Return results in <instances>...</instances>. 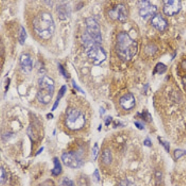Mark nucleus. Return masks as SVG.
Listing matches in <instances>:
<instances>
[{
  "instance_id": "f257e3e1",
  "label": "nucleus",
  "mask_w": 186,
  "mask_h": 186,
  "mask_svg": "<svg viewBox=\"0 0 186 186\" xmlns=\"http://www.w3.org/2000/svg\"><path fill=\"white\" fill-rule=\"evenodd\" d=\"M32 26L36 35L44 40L50 38L55 29L52 15L46 11H40L34 17Z\"/></svg>"
},
{
  "instance_id": "f03ea898",
  "label": "nucleus",
  "mask_w": 186,
  "mask_h": 186,
  "mask_svg": "<svg viewBox=\"0 0 186 186\" xmlns=\"http://www.w3.org/2000/svg\"><path fill=\"white\" fill-rule=\"evenodd\" d=\"M137 43L126 32H120L117 37L116 52L118 57L124 61L131 60L138 50Z\"/></svg>"
},
{
  "instance_id": "7ed1b4c3",
  "label": "nucleus",
  "mask_w": 186,
  "mask_h": 186,
  "mask_svg": "<svg viewBox=\"0 0 186 186\" xmlns=\"http://www.w3.org/2000/svg\"><path fill=\"white\" fill-rule=\"evenodd\" d=\"M86 122V117L83 112L80 109L70 107L67 109L65 117V126L71 131L81 130Z\"/></svg>"
},
{
  "instance_id": "20e7f679",
  "label": "nucleus",
  "mask_w": 186,
  "mask_h": 186,
  "mask_svg": "<svg viewBox=\"0 0 186 186\" xmlns=\"http://www.w3.org/2000/svg\"><path fill=\"white\" fill-rule=\"evenodd\" d=\"M82 40L87 54L93 60V64L95 65H100L106 60L107 55L104 49L100 45L96 44L88 34L82 36Z\"/></svg>"
},
{
  "instance_id": "39448f33",
  "label": "nucleus",
  "mask_w": 186,
  "mask_h": 186,
  "mask_svg": "<svg viewBox=\"0 0 186 186\" xmlns=\"http://www.w3.org/2000/svg\"><path fill=\"white\" fill-rule=\"evenodd\" d=\"M39 90L37 96L38 101L47 104L51 101L55 89L54 81L47 76H44L38 79Z\"/></svg>"
},
{
  "instance_id": "423d86ee",
  "label": "nucleus",
  "mask_w": 186,
  "mask_h": 186,
  "mask_svg": "<svg viewBox=\"0 0 186 186\" xmlns=\"http://www.w3.org/2000/svg\"><path fill=\"white\" fill-rule=\"evenodd\" d=\"M87 34L93 39L94 42L100 45L102 42V36L99 24L93 17L86 19Z\"/></svg>"
},
{
  "instance_id": "0eeeda50",
  "label": "nucleus",
  "mask_w": 186,
  "mask_h": 186,
  "mask_svg": "<svg viewBox=\"0 0 186 186\" xmlns=\"http://www.w3.org/2000/svg\"><path fill=\"white\" fill-rule=\"evenodd\" d=\"M61 159L65 166L71 168H78L82 165V156L78 152H65L61 156Z\"/></svg>"
},
{
  "instance_id": "6e6552de",
  "label": "nucleus",
  "mask_w": 186,
  "mask_h": 186,
  "mask_svg": "<svg viewBox=\"0 0 186 186\" xmlns=\"http://www.w3.org/2000/svg\"><path fill=\"white\" fill-rule=\"evenodd\" d=\"M139 8V14L143 18H147L155 14L157 7L149 1H139L138 3Z\"/></svg>"
},
{
  "instance_id": "1a4fd4ad",
  "label": "nucleus",
  "mask_w": 186,
  "mask_h": 186,
  "mask_svg": "<svg viewBox=\"0 0 186 186\" xmlns=\"http://www.w3.org/2000/svg\"><path fill=\"white\" fill-rule=\"evenodd\" d=\"M164 2L163 11L167 16H174L177 14L182 9V3L179 0H170Z\"/></svg>"
},
{
  "instance_id": "9d476101",
  "label": "nucleus",
  "mask_w": 186,
  "mask_h": 186,
  "mask_svg": "<svg viewBox=\"0 0 186 186\" xmlns=\"http://www.w3.org/2000/svg\"><path fill=\"white\" fill-rule=\"evenodd\" d=\"M109 15L112 19H118L120 22L126 21L127 19V11L126 6L120 4L109 12Z\"/></svg>"
},
{
  "instance_id": "9b49d317",
  "label": "nucleus",
  "mask_w": 186,
  "mask_h": 186,
  "mask_svg": "<svg viewBox=\"0 0 186 186\" xmlns=\"http://www.w3.org/2000/svg\"><path fill=\"white\" fill-rule=\"evenodd\" d=\"M119 104L126 111L132 109L135 105V99L133 95L131 93L123 95L119 100Z\"/></svg>"
},
{
  "instance_id": "f8f14e48",
  "label": "nucleus",
  "mask_w": 186,
  "mask_h": 186,
  "mask_svg": "<svg viewBox=\"0 0 186 186\" xmlns=\"http://www.w3.org/2000/svg\"><path fill=\"white\" fill-rule=\"evenodd\" d=\"M20 67L26 73H29L32 69V61L29 54L23 53L20 57Z\"/></svg>"
},
{
  "instance_id": "ddd939ff",
  "label": "nucleus",
  "mask_w": 186,
  "mask_h": 186,
  "mask_svg": "<svg viewBox=\"0 0 186 186\" xmlns=\"http://www.w3.org/2000/svg\"><path fill=\"white\" fill-rule=\"evenodd\" d=\"M151 23L152 26L156 28V29L162 31L165 29L167 27L168 23L166 20H165L162 16L158 14H155L151 19Z\"/></svg>"
},
{
  "instance_id": "4468645a",
  "label": "nucleus",
  "mask_w": 186,
  "mask_h": 186,
  "mask_svg": "<svg viewBox=\"0 0 186 186\" xmlns=\"http://www.w3.org/2000/svg\"><path fill=\"white\" fill-rule=\"evenodd\" d=\"M112 153L109 149H104L101 153V160L102 163L105 165H109L112 162Z\"/></svg>"
},
{
  "instance_id": "2eb2a0df",
  "label": "nucleus",
  "mask_w": 186,
  "mask_h": 186,
  "mask_svg": "<svg viewBox=\"0 0 186 186\" xmlns=\"http://www.w3.org/2000/svg\"><path fill=\"white\" fill-rule=\"evenodd\" d=\"M27 38V33L23 26H20L19 31V42L20 45H24Z\"/></svg>"
},
{
  "instance_id": "dca6fc26",
  "label": "nucleus",
  "mask_w": 186,
  "mask_h": 186,
  "mask_svg": "<svg viewBox=\"0 0 186 186\" xmlns=\"http://www.w3.org/2000/svg\"><path fill=\"white\" fill-rule=\"evenodd\" d=\"M53 161H54L55 167H54L53 170H52V174L54 176H58L61 172V170H62L61 166V164L60 163L58 158H55Z\"/></svg>"
},
{
  "instance_id": "f3484780",
  "label": "nucleus",
  "mask_w": 186,
  "mask_h": 186,
  "mask_svg": "<svg viewBox=\"0 0 186 186\" xmlns=\"http://www.w3.org/2000/svg\"><path fill=\"white\" fill-rule=\"evenodd\" d=\"M66 91H67V87H66L65 85L63 86H62V87L60 88V91H59V92H58V96H57V100L60 101V99H61V97H63V96H64V94H65Z\"/></svg>"
},
{
  "instance_id": "a211bd4d",
  "label": "nucleus",
  "mask_w": 186,
  "mask_h": 186,
  "mask_svg": "<svg viewBox=\"0 0 186 186\" xmlns=\"http://www.w3.org/2000/svg\"><path fill=\"white\" fill-rule=\"evenodd\" d=\"M174 156L176 159H179V158L183 156L184 155H186V151L185 150H176L174 151Z\"/></svg>"
},
{
  "instance_id": "6ab92c4d",
  "label": "nucleus",
  "mask_w": 186,
  "mask_h": 186,
  "mask_svg": "<svg viewBox=\"0 0 186 186\" xmlns=\"http://www.w3.org/2000/svg\"><path fill=\"white\" fill-rule=\"evenodd\" d=\"M156 69L157 71V73H163L164 71L166 70V67L162 64H158L157 66L156 67Z\"/></svg>"
},
{
  "instance_id": "aec40b11",
  "label": "nucleus",
  "mask_w": 186,
  "mask_h": 186,
  "mask_svg": "<svg viewBox=\"0 0 186 186\" xmlns=\"http://www.w3.org/2000/svg\"><path fill=\"white\" fill-rule=\"evenodd\" d=\"M97 153H98V147H97V144L95 143L94 146L93 148V158L94 159V160H96V159L97 158Z\"/></svg>"
},
{
  "instance_id": "412c9836",
  "label": "nucleus",
  "mask_w": 186,
  "mask_h": 186,
  "mask_svg": "<svg viewBox=\"0 0 186 186\" xmlns=\"http://www.w3.org/2000/svg\"><path fill=\"white\" fill-rule=\"evenodd\" d=\"M63 185H64V186H74L73 181L68 178H65L64 180Z\"/></svg>"
},
{
  "instance_id": "4be33fe9",
  "label": "nucleus",
  "mask_w": 186,
  "mask_h": 186,
  "mask_svg": "<svg viewBox=\"0 0 186 186\" xmlns=\"http://www.w3.org/2000/svg\"><path fill=\"white\" fill-rule=\"evenodd\" d=\"M58 68H59V70H60V73H61V75H63L64 76H65V78H68V75H67V72H66L63 66L61 65L60 64H58Z\"/></svg>"
},
{
  "instance_id": "5701e85b",
  "label": "nucleus",
  "mask_w": 186,
  "mask_h": 186,
  "mask_svg": "<svg viewBox=\"0 0 186 186\" xmlns=\"http://www.w3.org/2000/svg\"><path fill=\"white\" fill-rule=\"evenodd\" d=\"M160 143L162 144V146L165 148V149H166L167 150L168 152L170 151V144L168 141H162V140H160Z\"/></svg>"
},
{
  "instance_id": "b1692460",
  "label": "nucleus",
  "mask_w": 186,
  "mask_h": 186,
  "mask_svg": "<svg viewBox=\"0 0 186 186\" xmlns=\"http://www.w3.org/2000/svg\"><path fill=\"white\" fill-rule=\"evenodd\" d=\"M94 179L96 181H99L100 180V177H99V172L97 170H96L94 173Z\"/></svg>"
},
{
  "instance_id": "393cba45",
  "label": "nucleus",
  "mask_w": 186,
  "mask_h": 186,
  "mask_svg": "<svg viewBox=\"0 0 186 186\" xmlns=\"http://www.w3.org/2000/svg\"><path fill=\"white\" fill-rule=\"evenodd\" d=\"M144 144L147 147H150L151 146V140L149 139V138H147V140H144Z\"/></svg>"
},
{
  "instance_id": "a878e982",
  "label": "nucleus",
  "mask_w": 186,
  "mask_h": 186,
  "mask_svg": "<svg viewBox=\"0 0 186 186\" xmlns=\"http://www.w3.org/2000/svg\"><path fill=\"white\" fill-rule=\"evenodd\" d=\"M73 87L75 88V89H76L78 91H79V92H81V93H85V92L82 91L78 85H76V82H75V81H73Z\"/></svg>"
},
{
  "instance_id": "bb28decb",
  "label": "nucleus",
  "mask_w": 186,
  "mask_h": 186,
  "mask_svg": "<svg viewBox=\"0 0 186 186\" xmlns=\"http://www.w3.org/2000/svg\"><path fill=\"white\" fill-rule=\"evenodd\" d=\"M135 125L136 126V127H137V128H138L139 129H140V130H141V129H143L144 127H143V126L142 125V123H140V122H135Z\"/></svg>"
},
{
  "instance_id": "cd10ccee",
  "label": "nucleus",
  "mask_w": 186,
  "mask_h": 186,
  "mask_svg": "<svg viewBox=\"0 0 186 186\" xmlns=\"http://www.w3.org/2000/svg\"><path fill=\"white\" fill-rule=\"evenodd\" d=\"M58 104H59V101H58V100H56V101L55 102L54 104H53V107H52L51 111H55V110L57 108V107H58Z\"/></svg>"
},
{
  "instance_id": "c85d7f7f",
  "label": "nucleus",
  "mask_w": 186,
  "mask_h": 186,
  "mask_svg": "<svg viewBox=\"0 0 186 186\" xmlns=\"http://www.w3.org/2000/svg\"><path fill=\"white\" fill-rule=\"evenodd\" d=\"M112 118L110 117V116H108L107 118H106V126H109L111 122L112 121Z\"/></svg>"
}]
</instances>
